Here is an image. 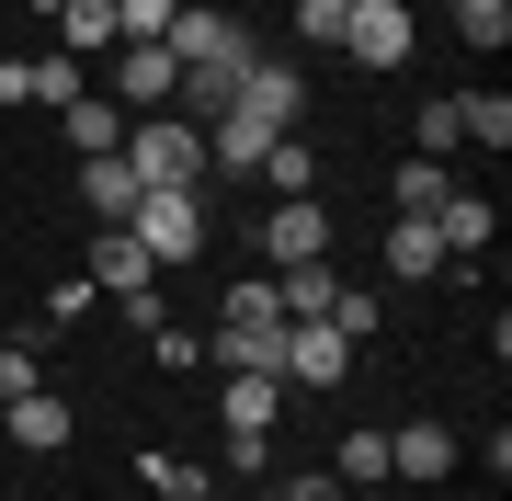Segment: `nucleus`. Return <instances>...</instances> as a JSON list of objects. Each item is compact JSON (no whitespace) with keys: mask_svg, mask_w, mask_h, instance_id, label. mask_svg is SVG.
I'll return each mask as SVG.
<instances>
[{"mask_svg":"<svg viewBox=\"0 0 512 501\" xmlns=\"http://www.w3.org/2000/svg\"><path fill=\"white\" fill-rule=\"evenodd\" d=\"M126 171H137V194H205V126L194 114H137Z\"/></svg>","mask_w":512,"mask_h":501,"instance_id":"obj_1","label":"nucleus"},{"mask_svg":"<svg viewBox=\"0 0 512 501\" xmlns=\"http://www.w3.org/2000/svg\"><path fill=\"white\" fill-rule=\"evenodd\" d=\"M103 69H114V103H126V114H171V92H183V57H171L160 35L103 46Z\"/></svg>","mask_w":512,"mask_h":501,"instance_id":"obj_2","label":"nucleus"},{"mask_svg":"<svg viewBox=\"0 0 512 501\" xmlns=\"http://www.w3.org/2000/svg\"><path fill=\"white\" fill-rule=\"evenodd\" d=\"M160 46L183 57V69H205V80H239V69H251V35H239L228 12H205V0H183V12H171Z\"/></svg>","mask_w":512,"mask_h":501,"instance_id":"obj_3","label":"nucleus"},{"mask_svg":"<svg viewBox=\"0 0 512 501\" xmlns=\"http://www.w3.org/2000/svg\"><path fill=\"white\" fill-rule=\"evenodd\" d=\"M126 228H137L148 262H194V251H205V194H137Z\"/></svg>","mask_w":512,"mask_h":501,"instance_id":"obj_4","label":"nucleus"},{"mask_svg":"<svg viewBox=\"0 0 512 501\" xmlns=\"http://www.w3.org/2000/svg\"><path fill=\"white\" fill-rule=\"evenodd\" d=\"M353 376V342L330 319H285V388H342Z\"/></svg>","mask_w":512,"mask_h":501,"instance_id":"obj_5","label":"nucleus"},{"mask_svg":"<svg viewBox=\"0 0 512 501\" xmlns=\"http://www.w3.org/2000/svg\"><path fill=\"white\" fill-rule=\"evenodd\" d=\"M342 46L365 57V69H410V0H353Z\"/></svg>","mask_w":512,"mask_h":501,"instance_id":"obj_6","label":"nucleus"},{"mask_svg":"<svg viewBox=\"0 0 512 501\" xmlns=\"http://www.w3.org/2000/svg\"><path fill=\"white\" fill-rule=\"evenodd\" d=\"M262 251H274V274H285V262H330V217L308 194H285L274 217H262Z\"/></svg>","mask_w":512,"mask_h":501,"instance_id":"obj_7","label":"nucleus"},{"mask_svg":"<svg viewBox=\"0 0 512 501\" xmlns=\"http://www.w3.org/2000/svg\"><path fill=\"white\" fill-rule=\"evenodd\" d=\"M228 103H239V114H262V126H296V114H308V80H296V69H274V57H251Z\"/></svg>","mask_w":512,"mask_h":501,"instance_id":"obj_8","label":"nucleus"},{"mask_svg":"<svg viewBox=\"0 0 512 501\" xmlns=\"http://www.w3.org/2000/svg\"><path fill=\"white\" fill-rule=\"evenodd\" d=\"M148 285H160V262L137 251V228H103L92 240V297H148Z\"/></svg>","mask_w":512,"mask_h":501,"instance_id":"obj_9","label":"nucleus"},{"mask_svg":"<svg viewBox=\"0 0 512 501\" xmlns=\"http://www.w3.org/2000/svg\"><path fill=\"white\" fill-rule=\"evenodd\" d=\"M456 433H444V422H410V433H387V479H456Z\"/></svg>","mask_w":512,"mask_h":501,"instance_id":"obj_10","label":"nucleus"},{"mask_svg":"<svg viewBox=\"0 0 512 501\" xmlns=\"http://www.w3.org/2000/svg\"><path fill=\"white\" fill-rule=\"evenodd\" d=\"M57 126H69V149H80V160L126 149V103H114V92H80V103H57Z\"/></svg>","mask_w":512,"mask_h":501,"instance_id":"obj_11","label":"nucleus"},{"mask_svg":"<svg viewBox=\"0 0 512 501\" xmlns=\"http://www.w3.org/2000/svg\"><path fill=\"white\" fill-rule=\"evenodd\" d=\"M0 433L35 445V456H57V445H69V399H57V388H23L12 410H0Z\"/></svg>","mask_w":512,"mask_h":501,"instance_id":"obj_12","label":"nucleus"},{"mask_svg":"<svg viewBox=\"0 0 512 501\" xmlns=\"http://www.w3.org/2000/svg\"><path fill=\"white\" fill-rule=\"evenodd\" d=\"M80 205H92L103 228H126V217H137V171H126V149H103V160H80Z\"/></svg>","mask_w":512,"mask_h":501,"instance_id":"obj_13","label":"nucleus"},{"mask_svg":"<svg viewBox=\"0 0 512 501\" xmlns=\"http://www.w3.org/2000/svg\"><path fill=\"white\" fill-rule=\"evenodd\" d=\"M330 297H342L330 262H285V274H274V308H285V319H330Z\"/></svg>","mask_w":512,"mask_h":501,"instance_id":"obj_14","label":"nucleus"},{"mask_svg":"<svg viewBox=\"0 0 512 501\" xmlns=\"http://www.w3.org/2000/svg\"><path fill=\"white\" fill-rule=\"evenodd\" d=\"M433 240H444V262H456V251H490V194H444L433 205Z\"/></svg>","mask_w":512,"mask_h":501,"instance_id":"obj_15","label":"nucleus"},{"mask_svg":"<svg viewBox=\"0 0 512 501\" xmlns=\"http://www.w3.org/2000/svg\"><path fill=\"white\" fill-rule=\"evenodd\" d=\"M103 46H114V0H69V12H57V57H80V69H92Z\"/></svg>","mask_w":512,"mask_h":501,"instance_id":"obj_16","label":"nucleus"},{"mask_svg":"<svg viewBox=\"0 0 512 501\" xmlns=\"http://www.w3.org/2000/svg\"><path fill=\"white\" fill-rule=\"evenodd\" d=\"M387 274H444V240H433V217H387Z\"/></svg>","mask_w":512,"mask_h":501,"instance_id":"obj_17","label":"nucleus"},{"mask_svg":"<svg viewBox=\"0 0 512 501\" xmlns=\"http://www.w3.org/2000/svg\"><path fill=\"white\" fill-rule=\"evenodd\" d=\"M217 365L228 376H285V319L274 331H217Z\"/></svg>","mask_w":512,"mask_h":501,"instance_id":"obj_18","label":"nucleus"},{"mask_svg":"<svg viewBox=\"0 0 512 501\" xmlns=\"http://www.w3.org/2000/svg\"><path fill=\"white\" fill-rule=\"evenodd\" d=\"M80 92H92V80H80V57H23V103H80Z\"/></svg>","mask_w":512,"mask_h":501,"instance_id":"obj_19","label":"nucleus"},{"mask_svg":"<svg viewBox=\"0 0 512 501\" xmlns=\"http://www.w3.org/2000/svg\"><path fill=\"white\" fill-rule=\"evenodd\" d=\"M456 137H467V149H512V103L501 92H467L456 103Z\"/></svg>","mask_w":512,"mask_h":501,"instance_id":"obj_20","label":"nucleus"},{"mask_svg":"<svg viewBox=\"0 0 512 501\" xmlns=\"http://www.w3.org/2000/svg\"><path fill=\"white\" fill-rule=\"evenodd\" d=\"M308 171H319L308 160V126H285L274 149H262V183H274V194H308Z\"/></svg>","mask_w":512,"mask_h":501,"instance_id":"obj_21","label":"nucleus"},{"mask_svg":"<svg viewBox=\"0 0 512 501\" xmlns=\"http://www.w3.org/2000/svg\"><path fill=\"white\" fill-rule=\"evenodd\" d=\"M330 479H342V490H376V479H387V433H342Z\"/></svg>","mask_w":512,"mask_h":501,"instance_id":"obj_22","label":"nucleus"},{"mask_svg":"<svg viewBox=\"0 0 512 501\" xmlns=\"http://www.w3.org/2000/svg\"><path fill=\"white\" fill-rule=\"evenodd\" d=\"M456 35H467L478 57H501V46H512V0H456Z\"/></svg>","mask_w":512,"mask_h":501,"instance_id":"obj_23","label":"nucleus"},{"mask_svg":"<svg viewBox=\"0 0 512 501\" xmlns=\"http://www.w3.org/2000/svg\"><path fill=\"white\" fill-rule=\"evenodd\" d=\"M444 194H456V183H444V160H399V217H433Z\"/></svg>","mask_w":512,"mask_h":501,"instance_id":"obj_24","label":"nucleus"},{"mask_svg":"<svg viewBox=\"0 0 512 501\" xmlns=\"http://www.w3.org/2000/svg\"><path fill=\"white\" fill-rule=\"evenodd\" d=\"M274 274H251V285H228V331H274Z\"/></svg>","mask_w":512,"mask_h":501,"instance_id":"obj_25","label":"nucleus"},{"mask_svg":"<svg viewBox=\"0 0 512 501\" xmlns=\"http://www.w3.org/2000/svg\"><path fill=\"white\" fill-rule=\"evenodd\" d=\"M148 490H160V501H205V490H217V479H205L194 456H148Z\"/></svg>","mask_w":512,"mask_h":501,"instance_id":"obj_26","label":"nucleus"},{"mask_svg":"<svg viewBox=\"0 0 512 501\" xmlns=\"http://www.w3.org/2000/svg\"><path fill=\"white\" fill-rule=\"evenodd\" d=\"M171 12H183V0H114V46L126 35H171Z\"/></svg>","mask_w":512,"mask_h":501,"instance_id":"obj_27","label":"nucleus"},{"mask_svg":"<svg viewBox=\"0 0 512 501\" xmlns=\"http://www.w3.org/2000/svg\"><path fill=\"white\" fill-rule=\"evenodd\" d=\"M444 149H467V137H456V92L421 103V160H444Z\"/></svg>","mask_w":512,"mask_h":501,"instance_id":"obj_28","label":"nucleus"},{"mask_svg":"<svg viewBox=\"0 0 512 501\" xmlns=\"http://www.w3.org/2000/svg\"><path fill=\"white\" fill-rule=\"evenodd\" d=\"M296 23H308V46H342V23H353V0H296Z\"/></svg>","mask_w":512,"mask_h":501,"instance_id":"obj_29","label":"nucleus"},{"mask_svg":"<svg viewBox=\"0 0 512 501\" xmlns=\"http://www.w3.org/2000/svg\"><path fill=\"white\" fill-rule=\"evenodd\" d=\"M148 353H160V365H171V376H183V365H205V342L183 331V319H160V331H148Z\"/></svg>","mask_w":512,"mask_h":501,"instance_id":"obj_30","label":"nucleus"},{"mask_svg":"<svg viewBox=\"0 0 512 501\" xmlns=\"http://www.w3.org/2000/svg\"><path fill=\"white\" fill-rule=\"evenodd\" d=\"M23 388H35V342H0V410H12Z\"/></svg>","mask_w":512,"mask_h":501,"instance_id":"obj_31","label":"nucleus"},{"mask_svg":"<svg viewBox=\"0 0 512 501\" xmlns=\"http://www.w3.org/2000/svg\"><path fill=\"white\" fill-rule=\"evenodd\" d=\"M274 501H342V479H330V467H308V479H285Z\"/></svg>","mask_w":512,"mask_h":501,"instance_id":"obj_32","label":"nucleus"},{"mask_svg":"<svg viewBox=\"0 0 512 501\" xmlns=\"http://www.w3.org/2000/svg\"><path fill=\"white\" fill-rule=\"evenodd\" d=\"M23 12H46V23H57V12H69V0H23Z\"/></svg>","mask_w":512,"mask_h":501,"instance_id":"obj_33","label":"nucleus"}]
</instances>
